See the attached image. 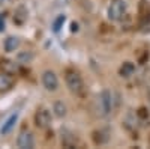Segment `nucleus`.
Segmentation results:
<instances>
[{
  "mask_svg": "<svg viewBox=\"0 0 150 149\" xmlns=\"http://www.w3.org/2000/svg\"><path fill=\"white\" fill-rule=\"evenodd\" d=\"M35 123H36L38 128H42V130L48 128L51 125V113L44 107L38 108L36 113H35Z\"/></svg>",
  "mask_w": 150,
  "mask_h": 149,
  "instance_id": "5",
  "label": "nucleus"
},
{
  "mask_svg": "<svg viewBox=\"0 0 150 149\" xmlns=\"http://www.w3.org/2000/svg\"><path fill=\"white\" fill-rule=\"evenodd\" d=\"M42 84H44V88L48 92H56L59 89V78L56 76V72L51 71V69L44 71V74H42Z\"/></svg>",
  "mask_w": 150,
  "mask_h": 149,
  "instance_id": "4",
  "label": "nucleus"
},
{
  "mask_svg": "<svg viewBox=\"0 0 150 149\" xmlns=\"http://www.w3.org/2000/svg\"><path fill=\"white\" fill-rule=\"evenodd\" d=\"M96 106H98V115L99 116H108L112 108V99L110 91H102L96 98Z\"/></svg>",
  "mask_w": 150,
  "mask_h": 149,
  "instance_id": "3",
  "label": "nucleus"
},
{
  "mask_svg": "<svg viewBox=\"0 0 150 149\" xmlns=\"http://www.w3.org/2000/svg\"><path fill=\"white\" fill-rule=\"evenodd\" d=\"M65 21H66V17H65V15H59V17L54 20V23H53V30H54L56 33L60 32V29L63 27Z\"/></svg>",
  "mask_w": 150,
  "mask_h": 149,
  "instance_id": "12",
  "label": "nucleus"
},
{
  "mask_svg": "<svg viewBox=\"0 0 150 149\" xmlns=\"http://www.w3.org/2000/svg\"><path fill=\"white\" fill-rule=\"evenodd\" d=\"M15 84V78L12 77V74L8 71L0 72V92H8L14 88Z\"/></svg>",
  "mask_w": 150,
  "mask_h": 149,
  "instance_id": "7",
  "label": "nucleus"
},
{
  "mask_svg": "<svg viewBox=\"0 0 150 149\" xmlns=\"http://www.w3.org/2000/svg\"><path fill=\"white\" fill-rule=\"evenodd\" d=\"M77 30H78V26L74 23V24H72V32H77Z\"/></svg>",
  "mask_w": 150,
  "mask_h": 149,
  "instance_id": "15",
  "label": "nucleus"
},
{
  "mask_svg": "<svg viewBox=\"0 0 150 149\" xmlns=\"http://www.w3.org/2000/svg\"><path fill=\"white\" fill-rule=\"evenodd\" d=\"M3 29H5V15L2 14L0 15V32H3Z\"/></svg>",
  "mask_w": 150,
  "mask_h": 149,
  "instance_id": "14",
  "label": "nucleus"
},
{
  "mask_svg": "<svg viewBox=\"0 0 150 149\" xmlns=\"http://www.w3.org/2000/svg\"><path fill=\"white\" fill-rule=\"evenodd\" d=\"M134 72H135V65L132 63V62H125L119 69V74L125 78H129L131 76H134Z\"/></svg>",
  "mask_w": 150,
  "mask_h": 149,
  "instance_id": "10",
  "label": "nucleus"
},
{
  "mask_svg": "<svg viewBox=\"0 0 150 149\" xmlns=\"http://www.w3.org/2000/svg\"><path fill=\"white\" fill-rule=\"evenodd\" d=\"M65 81H66L68 89L72 93L81 95L84 92V81H83V78H81L78 71H75V69H66V72H65Z\"/></svg>",
  "mask_w": 150,
  "mask_h": 149,
  "instance_id": "1",
  "label": "nucleus"
},
{
  "mask_svg": "<svg viewBox=\"0 0 150 149\" xmlns=\"http://www.w3.org/2000/svg\"><path fill=\"white\" fill-rule=\"evenodd\" d=\"M53 110H54V115H56L57 118H63V116H66V111H68V110H66V106L63 104V101H56Z\"/></svg>",
  "mask_w": 150,
  "mask_h": 149,
  "instance_id": "11",
  "label": "nucleus"
},
{
  "mask_svg": "<svg viewBox=\"0 0 150 149\" xmlns=\"http://www.w3.org/2000/svg\"><path fill=\"white\" fill-rule=\"evenodd\" d=\"M17 146L20 149H32L35 146V140H33V135L29 131H21L18 139H17Z\"/></svg>",
  "mask_w": 150,
  "mask_h": 149,
  "instance_id": "6",
  "label": "nucleus"
},
{
  "mask_svg": "<svg viewBox=\"0 0 150 149\" xmlns=\"http://www.w3.org/2000/svg\"><path fill=\"white\" fill-rule=\"evenodd\" d=\"M32 57H33L32 54H27V53H21L18 59H20V60H24V63H27V62H29Z\"/></svg>",
  "mask_w": 150,
  "mask_h": 149,
  "instance_id": "13",
  "label": "nucleus"
},
{
  "mask_svg": "<svg viewBox=\"0 0 150 149\" xmlns=\"http://www.w3.org/2000/svg\"><path fill=\"white\" fill-rule=\"evenodd\" d=\"M17 120H18V113L15 111V113H12L8 119H6V122L3 123V127L0 128V134H8V133H11L12 131V128L15 127V123H17Z\"/></svg>",
  "mask_w": 150,
  "mask_h": 149,
  "instance_id": "8",
  "label": "nucleus"
},
{
  "mask_svg": "<svg viewBox=\"0 0 150 149\" xmlns=\"http://www.w3.org/2000/svg\"><path fill=\"white\" fill-rule=\"evenodd\" d=\"M126 11H128V6H126L125 0H111L107 15L111 21H120L126 15Z\"/></svg>",
  "mask_w": 150,
  "mask_h": 149,
  "instance_id": "2",
  "label": "nucleus"
},
{
  "mask_svg": "<svg viewBox=\"0 0 150 149\" xmlns=\"http://www.w3.org/2000/svg\"><path fill=\"white\" fill-rule=\"evenodd\" d=\"M18 47H20V38H17V36H8V38L5 39L3 48H5V51H6V53L15 51Z\"/></svg>",
  "mask_w": 150,
  "mask_h": 149,
  "instance_id": "9",
  "label": "nucleus"
}]
</instances>
